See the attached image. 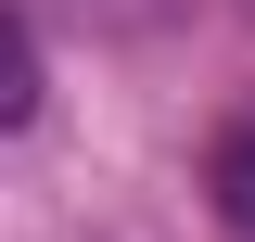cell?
I'll return each mask as SVG.
<instances>
[{
  "instance_id": "cell-1",
  "label": "cell",
  "mask_w": 255,
  "mask_h": 242,
  "mask_svg": "<svg viewBox=\"0 0 255 242\" xmlns=\"http://www.w3.org/2000/svg\"><path fill=\"white\" fill-rule=\"evenodd\" d=\"M204 191H217V217L255 242V115H243V127H217V153H204Z\"/></svg>"
},
{
  "instance_id": "cell-2",
  "label": "cell",
  "mask_w": 255,
  "mask_h": 242,
  "mask_svg": "<svg viewBox=\"0 0 255 242\" xmlns=\"http://www.w3.org/2000/svg\"><path fill=\"white\" fill-rule=\"evenodd\" d=\"M38 115V38H26V13H0V127H26Z\"/></svg>"
}]
</instances>
